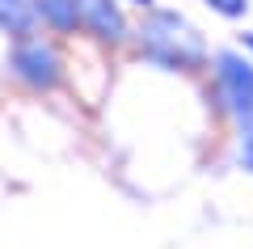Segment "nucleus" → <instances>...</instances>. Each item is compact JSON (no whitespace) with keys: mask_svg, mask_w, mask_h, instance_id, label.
<instances>
[{"mask_svg":"<svg viewBox=\"0 0 253 249\" xmlns=\"http://www.w3.org/2000/svg\"><path fill=\"white\" fill-rule=\"evenodd\" d=\"M131 51L144 68L173 72V76H199L211 63V43L181 9H165L152 4L144 9V17L131 26Z\"/></svg>","mask_w":253,"mask_h":249,"instance_id":"nucleus-1","label":"nucleus"},{"mask_svg":"<svg viewBox=\"0 0 253 249\" xmlns=\"http://www.w3.org/2000/svg\"><path fill=\"white\" fill-rule=\"evenodd\" d=\"M4 76L17 89L34 93V98H55L68 85V55H63L55 34H26V38H9L4 51Z\"/></svg>","mask_w":253,"mask_h":249,"instance_id":"nucleus-2","label":"nucleus"},{"mask_svg":"<svg viewBox=\"0 0 253 249\" xmlns=\"http://www.w3.org/2000/svg\"><path fill=\"white\" fill-rule=\"evenodd\" d=\"M207 72H211L207 101L215 106V114L241 123L253 110V59L241 47H219V51H211Z\"/></svg>","mask_w":253,"mask_h":249,"instance_id":"nucleus-3","label":"nucleus"},{"mask_svg":"<svg viewBox=\"0 0 253 249\" xmlns=\"http://www.w3.org/2000/svg\"><path fill=\"white\" fill-rule=\"evenodd\" d=\"M76 9V34L93 38L97 47H118L131 43V17H126L123 0H72Z\"/></svg>","mask_w":253,"mask_h":249,"instance_id":"nucleus-4","label":"nucleus"},{"mask_svg":"<svg viewBox=\"0 0 253 249\" xmlns=\"http://www.w3.org/2000/svg\"><path fill=\"white\" fill-rule=\"evenodd\" d=\"M34 4V17H38V30L55 38H72L76 34V9L72 0H30Z\"/></svg>","mask_w":253,"mask_h":249,"instance_id":"nucleus-5","label":"nucleus"},{"mask_svg":"<svg viewBox=\"0 0 253 249\" xmlns=\"http://www.w3.org/2000/svg\"><path fill=\"white\" fill-rule=\"evenodd\" d=\"M0 30H4L9 38H26V34H38L34 4H30V0H0Z\"/></svg>","mask_w":253,"mask_h":249,"instance_id":"nucleus-6","label":"nucleus"},{"mask_svg":"<svg viewBox=\"0 0 253 249\" xmlns=\"http://www.w3.org/2000/svg\"><path fill=\"white\" fill-rule=\"evenodd\" d=\"M203 4L224 21H245L249 17V0H203Z\"/></svg>","mask_w":253,"mask_h":249,"instance_id":"nucleus-7","label":"nucleus"},{"mask_svg":"<svg viewBox=\"0 0 253 249\" xmlns=\"http://www.w3.org/2000/svg\"><path fill=\"white\" fill-rule=\"evenodd\" d=\"M236 165L253 178V131H236Z\"/></svg>","mask_w":253,"mask_h":249,"instance_id":"nucleus-8","label":"nucleus"},{"mask_svg":"<svg viewBox=\"0 0 253 249\" xmlns=\"http://www.w3.org/2000/svg\"><path fill=\"white\" fill-rule=\"evenodd\" d=\"M241 51L253 59V30H241Z\"/></svg>","mask_w":253,"mask_h":249,"instance_id":"nucleus-9","label":"nucleus"},{"mask_svg":"<svg viewBox=\"0 0 253 249\" xmlns=\"http://www.w3.org/2000/svg\"><path fill=\"white\" fill-rule=\"evenodd\" d=\"M236 131H253V110H249V114L241 118V123H236Z\"/></svg>","mask_w":253,"mask_h":249,"instance_id":"nucleus-10","label":"nucleus"},{"mask_svg":"<svg viewBox=\"0 0 253 249\" xmlns=\"http://www.w3.org/2000/svg\"><path fill=\"white\" fill-rule=\"evenodd\" d=\"M123 4H135V9H152L156 0H123Z\"/></svg>","mask_w":253,"mask_h":249,"instance_id":"nucleus-11","label":"nucleus"}]
</instances>
